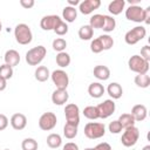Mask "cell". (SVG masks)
Listing matches in <instances>:
<instances>
[{"instance_id":"cell-41","label":"cell","mask_w":150,"mask_h":150,"mask_svg":"<svg viewBox=\"0 0 150 150\" xmlns=\"http://www.w3.org/2000/svg\"><path fill=\"white\" fill-rule=\"evenodd\" d=\"M8 123H9V121H8L7 116L4 114H0V131L5 130L8 127Z\"/></svg>"},{"instance_id":"cell-2","label":"cell","mask_w":150,"mask_h":150,"mask_svg":"<svg viewBox=\"0 0 150 150\" xmlns=\"http://www.w3.org/2000/svg\"><path fill=\"white\" fill-rule=\"evenodd\" d=\"M46 54H47L46 47H43V46L40 45V46H36V47L30 48L26 53L25 60H26V62L29 66H38V64H40L43 61Z\"/></svg>"},{"instance_id":"cell-44","label":"cell","mask_w":150,"mask_h":150,"mask_svg":"<svg viewBox=\"0 0 150 150\" xmlns=\"http://www.w3.org/2000/svg\"><path fill=\"white\" fill-rule=\"evenodd\" d=\"M62 150H79V145L74 142H68L63 145Z\"/></svg>"},{"instance_id":"cell-17","label":"cell","mask_w":150,"mask_h":150,"mask_svg":"<svg viewBox=\"0 0 150 150\" xmlns=\"http://www.w3.org/2000/svg\"><path fill=\"white\" fill-rule=\"evenodd\" d=\"M131 116L134 117L135 122H142L148 116V109L144 104H136L131 109Z\"/></svg>"},{"instance_id":"cell-49","label":"cell","mask_w":150,"mask_h":150,"mask_svg":"<svg viewBox=\"0 0 150 150\" xmlns=\"http://www.w3.org/2000/svg\"><path fill=\"white\" fill-rule=\"evenodd\" d=\"M84 150H95V149H94V148H86Z\"/></svg>"},{"instance_id":"cell-37","label":"cell","mask_w":150,"mask_h":150,"mask_svg":"<svg viewBox=\"0 0 150 150\" xmlns=\"http://www.w3.org/2000/svg\"><path fill=\"white\" fill-rule=\"evenodd\" d=\"M53 32H54L56 35H59V36H63V35H66V34L68 33V25H67L63 20H61V21L55 26V28L53 29Z\"/></svg>"},{"instance_id":"cell-27","label":"cell","mask_w":150,"mask_h":150,"mask_svg":"<svg viewBox=\"0 0 150 150\" xmlns=\"http://www.w3.org/2000/svg\"><path fill=\"white\" fill-rule=\"evenodd\" d=\"M117 121L120 122V124L122 125L123 129L135 125V120H134V117L131 116L130 112H124V114H122V115L118 117Z\"/></svg>"},{"instance_id":"cell-11","label":"cell","mask_w":150,"mask_h":150,"mask_svg":"<svg viewBox=\"0 0 150 150\" xmlns=\"http://www.w3.org/2000/svg\"><path fill=\"white\" fill-rule=\"evenodd\" d=\"M97 107V110H98V115H100V118H108L110 117L115 110H116V104L114 102V100H104L102 103H100Z\"/></svg>"},{"instance_id":"cell-25","label":"cell","mask_w":150,"mask_h":150,"mask_svg":"<svg viewBox=\"0 0 150 150\" xmlns=\"http://www.w3.org/2000/svg\"><path fill=\"white\" fill-rule=\"evenodd\" d=\"M93 35H94V29L89 25H83V26L80 27V29H79V38L81 40H84V41L91 40Z\"/></svg>"},{"instance_id":"cell-38","label":"cell","mask_w":150,"mask_h":150,"mask_svg":"<svg viewBox=\"0 0 150 150\" xmlns=\"http://www.w3.org/2000/svg\"><path fill=\"white\" fill-rule=\"evenodd\" d=\"M90 50L94 54H98V53L103 52V47H102V43H101V41H100L98 38L91 40V42H90Z\"/></svg>"},{"instance_id":"cell-34","label":"cell","mask_w":150,"mask_h":150,"mask_svg":"<svg viewBox=\"0 0 150 150\" xmlns=\"http://www.w3.org/2000/svg\"><path fill=\"white\" fill-rule=\"evenodd\" d=\"M101 43H102V47H103V50H109L112 46H114V39L108 35V34H103V35H100L98 36Z\"/></svg>"},{"instance_id":"cell-13","label":"cell","mask_w":150,"mask_h":150,"mask_svg":"<svg viewBox=\"0 0 150 150\" xmlns=\"http://www.w3.org/2000/svg\"><path fill=\"white\" fill-rule=\"evenodd\" d=\"M100 6H101L100 0H83L79 5V11L82 14L88 15V14L93 13L95 9H97Z\"/></svg>"},{"instance_id":"cell-36","label":"cell","mask_w":150,"mask_h":150,"mask_svg":"<svg viewBox=\"0 0 150 150\" xmlns=\"http://www.w3.org/2000/svg\"><path fill=\"white\" fill-rule=\"evenodd\" d=\"M13 68L12 67H9V66H7V64H1L0 66V77H2V79H5L6 81L7 80H9V79H12V76H13Z\"/></svg>"},{"instance_id":"cell-8","label":"cell","mask_w":150,"mask_h":150,"mask_svg":"<svg viewBox=\"0 0 150 150\" xmlns=\"http://www.w3.org/2000/svg\"><path fill=\"white\" fill-rule=\"evenodd\" d=\"M56 123H57L56 115L54 112H52V111L43 112L39 118V128L41 130H43V131L53 130L56 127Z\"/></svg>"},{"instance_id":"cell-40","label":"cell","mask_w":150,"mask_h":150,"mask_svg":"<svg viewBox=\"0 0 150 150\" xmlns=\"http://www.w3.org/2000/svg\"><path fill=\"white\" fill-rule=\"evenodd\" d=\"M143 60H145V61H150V47L148 46V45H145V46H143L142 48H141V55H139Z\"/></svg>"},{"instance_id":"cell-33","label":"cell","mask_w":150,"mask_h":150,"mask_svg":"<svg viewBox=\"0 0 150 150\" xmlns=\"http://www.w3.org/2000/svg\"><path fill=\"white\" fill-rule=\"evenodd\" d=\"M39 144L34 138L27 137L21 142V149L22 150H38Z\"/></svg>"},{"instance_id":"cell-39","label":"cell","mask_w":150,"mask_h":150,"mask_svg":"<svg viewBox=\"0 0 150 150\" xmlns=\"http://www.w3.org/2000/svg\"><path fill=\"white\" fill-rule=\"evenodd\" d=\"M108 129H109V131H110L111 134H120L123 128H122V125L120 124V122L116 120V121H112V122L109 123Z\"/></svg>"},{"instance_id":"cell-45","label":"cell","mask_w":150,"mask_h":150,"mask_svg":"<svg viewBox=\"0 0 150 150\" xmlns=\"http://www.w3.org/2000/svg\"><path fill=\"white\" fill-rule=\"evenodd\" d=\"M144 22H145L146 25L150 23V6L145 8V20H144Z\"/></svg>"},{"instance_id":"cell-51","label":"cell","mask_w":150,"mask_h":150,"mask_svg":"<svg viewBox=\"0 0 150 150\" xmlns=\"http://www.w3.org/2000/svg\"><path fill=\"white\" fill-rule=\"evenodd\" d=\"M4 150H9V149H4Z\"/></svg>"},{"instance_id":"cell-35","label":"cell","mask_w":150,"mask_h":150,"mask_svg":"<svg viewBox=\"0 0 150 150\" xmlns=\"http://www.w3.org/2000/svg\"><path fill=\"white\" fill-rule=\"evenodd\" d=\"M52 47L55 52L57 53H61V52H64L66 47H67V41L63 39V38H56L53 43H52Z\"/></svg>"},{"instance_id":"cell-24","label":"cell","mask_w":150,"mask_h":150,"mask_svg":"<svg viewBox=\"0 0 150 150\" xmlns=\"http://www.w3.org/2000/svg\"><path fill=\"white\" fill-rule=\"evenodd\" d=\"M46 142H47V145H48L50 149H57V148H60L61 144H62V138H61V136H60L59 134L53 132V134H49V135L47 136Z\"/></svg>"},{"instance_id":"cell-29","label":"cell","mask_w":150,"mask_h":150,"mask_svg":"<svg viewBox=\"0 0 150 150\" xmlns=\"http://www.w3.org/2000/svg\"><path fill=\"white\" fill-rule=\"evenodd\" d=\"M134 81L135 84L139 88H148L150 86V76L148 74H137Z\"/></svg>"},{"instance_id":"cell-15","label":"cell","mask_w":150,"mask_h":150,"mask_svg":"<svg viewBox=\"0 0 150 150\" xmlns=\"http://www.w3.org/2000/svg\"><path fill=\"white\" fill-rule=\"evenodd\" d=\"M69 98V94L67 89H55L52 94V102L55 105H62L66 104Z\"/></svg>"},{"instance_id":"cell-32","label":"cell","mask_w":150,"mask_h":150,"mask_svg":"<svg viewBox=\"0 0 150 150\" xmlns=\"http://www.w3.org/2000/svg\"><path fill=\"white\" fill-rule=\"evenodd\" d=\"M63 135L68 139L75 138L76 135H77V127L73 125V124H69V123H66L64 127H63Z\"/></svg>"},{"instance_id":"cell-28","label":"cell","mask_w":150,"mask_h":150,"mask_svg":"<svg viewBox=\"0 0 150 150\" xmlns=\"http://www.w3.org/2000/svg\"><path fill=\"white\" fill-rule=\"evenodd\" d=\"M104 22V15L102 14H94L89 20V26L93 29H102Z\"/></svg>"},{"instance_id":"cell-7","label":"cell","mask_w":150,"mask_h":150,"mask_svg":"<svg viewBox=\"0 0 150 150\" xmlns=\"http://www.w3.org/2000/svg\"><path fill=\"white\" fill-rule=\"evenodd\" d=\"M125 18L129 21L132 22H144L145 20V8H142L141 6L136 5V6H129L125 9Z\"/></svg>"},{"instance_id":"cell-43","label":"cell","mask_w":150,"mask_h":150,"mask_svg":"<svg viewBox=\"0 0 150 150\" xmlns=\"http://www.w3.org/2000/svg\"><path fill=\"white\" fill-rule=\"evenodd\" d=\"M94 149H95V150H112V149H111V145H110L109 143H107V142L98 143Z\"/></svg>"},{"instance_id":"cell-12","label":"cell","mask_w":150,"mask_h":150,"mask_svg":"<svg viewBox=\"0 0 150 150\" xmlns=\"http://www.w3.org/2000/svg\"><path fill=\"white\" fill-rule=\"evenodd\" d=\"M62 19L59 16V15H54V14H50V15H45L42 16L41 21H40V27L43 29V30H53L55 28V26L61 21Z\"/></svg>"},{"instance_id":"cell-5","label":"cell","mask_w":150,"mask_h":150,"mask_svg":"<svg viewBox=\"0 0 150 150\" xmlns=\"http://www.w3.org/2000/svg\"><path fill=\"white\" fill-rule=\"evenodd\" d=\"M139 138V130L137 127L132 125V127H129V128H125L123 134H122V137H121V143L127 146V148H130V146H134L137 141Z\"/></svg>"},{"instance_id":"cell-18","label":"cell","mask_w":150,"mask_h":150,"mask_svg":"<svg viewBox=\"0 0 150 150\" xmlns=\"http://www.w3.org/2000/svg\"><path fill=\"white\" fill-rule=\"evenodd\" d=\"M107 93H108V95H109L112 100H118V98H121L122 95H123V89H122V87H121L120 83H117V82H111V83H109L108 87H107Z\"/></svg>"},{"instance_id":"cell-50","label":"cell","mask_w":150,"mask_h":150,"mask_svg":"<svg viewBox=\"0 0 150 150\" xmlns=\"http://www.w3.org/2000/svg\"><path fill=\"white\" fill-rule=\"evenodd\" d=\"M2 30V23H1V21H0V32Z\"/></svg>"},{"instance_id":"cell-16","label":"cell","mask_w":150,"mask_h":150,"mask_svg":"<svg viewBox=\"0 0 150 150\" xmlns=\"http://www.w3.org/2000/svg\"><path fill=\"white\" fill-rule=\"evenodd\" d=\"M4 60H5V64H7V66L13 68V67L19 64V62H20V54L15 49H8V50H6V53L4 55Z\"/></svg>"},{"instance_id":"cell-19","label":"cell","mask_w":150,"mask_h":150,"mask_svg":"<svg viewBox=\"0 0 150 150\" xmlns=\"http://www.w3.org/2000/svg\"><path fill=\"white\" fill-rule=\"evenodd\" d=\"M93 74H94V76L97 80H100V81H107L110 77V69L107 66L98 64V66H96L94 68Z\"/></svg>"},{"instance_id":"cell-10","label":"cell","mask_w":150,"mask_h":150,"mask_svg":"<svg viewBox=\"0 0 150 150\" xmlns=\"http://www.w3.org/2000/svg\"><path fill=\"white\" fill-rule=\"evenodd\" d=\"M64 116H66V121H67L66 123L79 127V124H80V109L75 103L66 104Z\"/></svg>"},{"instance_id":"cell-14","label":"cell","mask_w":150,"mask_h":150,"mask_svg":"<svg viewBox=\"0 0 150 150\" xmlns=\"http://www.w3.org/2000/svg\"><path fill=\"white\" fill-rule=\"evenodd\" d=\"M9 123L14 130H23L27 125V117L21 112H15L12 115Z\"/></svg>"},{"instance_id":"cell-4","label":"cell","mask_w":150,"mask_h":150,"mask_svg":"<svg viewBox=\"0 0 150 150\" xmlns=\"http://www.w3.org/2000/svg\"><path fill=\"white\" fill-rule=\"evenodd\" d=\"M128 67L131 71L136 74H148L149 71V62L143 60L139 55H132L128 60Z\"/></svg>"},{"instance_id":"cell-6","label":"cell","mask_w":150,"mask_h":150,"mask_svg":"<svg viewBox=\"0 0 150 150\" xmlns=\"http://www.w3.org/2000/svg\"><path fill=\"white\" fill-rule=\"evenodd\" d=\"M146 35V29L145 27L143 26H136L134 28H131L130 30H128L124 35V41L132 46V45H136L137 42H139L141 40H143Z\"/></svg>"},{"instance_id":"cell-42","label":"cell","mask_w":150,"mask_h":150,"mask_svg":"<svg viewBox=\"0 0 150 150\" xmlns=\"http://www.w3.org/2000/svg\"><path fill=\"white\" fill-rule=\"evenodd\" d=\"M20 5L25 8V9H29L35 5L34 0H20Z\"/></svg>"},{"instance_id":"cell-47","label":"cell","mask_w":150,"mask_h":150,"mask_svg":"<svg viewBox=\"0 0 150 150\" xmlns=\"http://www.w3.org/2000/svg\"><path fill=\"white\" fill-rule=\"evenodd\" d=\"M67 2H68V6H70V7H75V6L80 5V0H68Z\"/></svg>"},{"instance_id":"cell-3","label":"cell","mask_w":150,"mask_h":150,"mask_svg":"<svg viewBox=\"0 0 150 150\" xmlns=\"http://www.w3.org/2000/svg\"><path fill=\"white\" fill-rule=\"evenodd\" d=\"M84 136L89 139H97L104 136L105 134V127L103 123H98V122H88L84 125L83 129Z\"/></svg>"},{"instance_id":"cell-48","label":"cell","mask_w":150,"mask_h":150,"mask_svg":"<svg viewBox=\"0 0 150 150\" xmlns=\"http://www.w3.org/2000/svg\"><path fill=\"white\" fill-rule=\"evenodd\" d=\"M142 150H150V145H145V146H144Z\"/></svg>"},{"instance_id":"cell-20","label":"cell","mask_w":150,"mask_h":150,"mask_svg":"<svg viewBox=\"0 0 150 150\" xmlns=\"http://www.w3.org/2000/svg\"><path fill=\"white\" fill-rule=\"evenodd\" d=\"M104 91H105V89H104L103 84H101L100 82H93V83H90L89 87H88V94H89L91 97H94V98H100V97H102L103 94H104Z\"/></svg>"},{"instance_id":"cell-23","label":"cell","mask_w":150,"mask_h":150,"mask_svg":"<svg viewBox=\"0 0 150 150\" xmlns=\"http://www.w3.org/2000/svg\"><path fill=\"white\" fill-rule=\"evenodd\" d=\"M34 76H35V80L36 81H39V82H46L50 77V73H49V69L46 66H39L35 69Z\"/></svg>"},{"instance_id":"cell-26","label":"cell","mask_w":150,"mask_h":150,"mask_svg":"<svg viewBox=\"0 0 150 150\" xmlns=\"http://www.w3.org/2000/svg\"><path fill=\"white\" fill-rule=\"evenodd\" d=\"M70 55L66 52H61V53H57L56 55V64L60 67V68H67L69 64H70Z\"/></svg>"},{"instance_id":"cell-9","label":"cell","mask_w":150,"mask_h":150,"mask_svg":"<svg viewBox=\"0 0 150 150\" xmlns=\"http://www.w3.org/2000/svg\"><path fill=\"white\" fill-rule=\"evenodd\" d=\"M50 79L55 84L56 89H67L69 84V76L63 69H55L50 74Z\"/></svg>"},{"instance_id":"cell-30","label":"cell","mask_w":150,"mask_h":150,"mask_svg":"<svg viewBox=\"0 0 150 150\" xmlns=\"http://www.w3.org/2000/svg\"><path fill=\"white\" fill-rule=\"evenodd\" d=\"M82 114L88 120H97V118H100L98 110H97V107L96 105H88V107H86L83 109Z\"/></svg>"},{"instance_id":"cell-21","label":"cell","mask_w":150,"mask_h":150,"mask_svg":"<svg viewBox=\"0 0 150 150\" xmlns=\"http://www.w3.org/2000/svg\"><path fill=\"white\" fill-rule=\"evenodd\" d=\"M77 18V9L75 7H70V6H66L62 11V19L63 21L67 23L74 22Z\"/></svg>"},{"instance_id":"cell-22","label":"cell","mask_w":150,"mask_h":150,"mask_svg":"<svg viewBox=\"0 0 150 150\" xmlns=\"http://www.w3.org/2000/svg\"><path fill=\"white\" fill-rule=\"evenodd\" d=\"M125 7V1L124 0H114L108 5V11L112 15H118L122 13V11Z\"/></svg>"},{"instance_id":"cell-1","label":"cell","mask_w":150,"mask_h":150,"mask_svg":"<svg viewBox=\"0 0 150 150\" xmlns=\"http://www.w3.org/2000/svg\"><path fill=\"white\" fill-rule=\"evenodd\" d=\"M14 38L19 45H22V46L29 45L33 40V33L30 30V27L26 23L16 25L14 28Z\"/></svg>"},{"instance_id":"cell-46","label":"cell","mask_w":150,"mask_h":150,"mask_svg":"<svg viewBox=\"0 0 150 150\" xmlns=\"http://www.w3.org/2000/svg\"><path fill=\"white\" fill-rule=\"evenodd\" d=\"M6 87H7V81H6L5 79L0 77V91L5 90V89H6Z\"/></svg>"},{"instance_id":"cell-31","label":"cell","mask_w":150,"mask_h":150,"mask_svg":"<svg viewBox=\"0 0 150 150\" xmlns=\"http://www.w3.org/2000/svg\"><path fill=\"white\" fill-rule=\"evenodd\" d=\"M115 27H116V20L111 15H104V22L102 29L105 33H110L115 29Z\"/></svg>"}]
</instances>
